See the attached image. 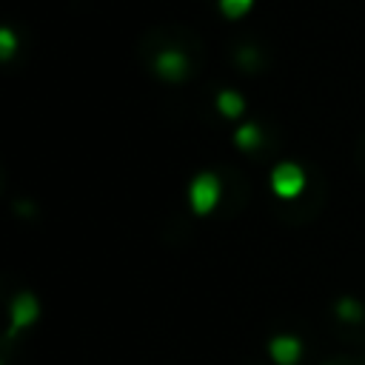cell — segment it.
Masks as SVG:
<instances>
[{"label": "cell", "instance_id": "cell-2", "mask_svg": "<svg viewBox=\"0 0 365 365\" xmlns=\"http://www.w3.org/2000/svg\"><path fill=\"white\" fill-rule=\"evenodd\" d=\"M222 200V180L214 171H200L188 182V205L197 217H208Z\"/></svg>", "mask_w": 365, "mask_h": 365}, {"label": "cell", "instance_id": "cell-1", "mask_svg": "<svg viewBox=\"0 0 365 365\" xmlns=\"http://www.w3.org/2000/svg\"><path fill=\"white\" fill-rule=\"evenodd\" d=\"M268 185H271V194L277 200H285L288 202V200H297L305 191L308 174H305V168L297 160H279L271 168V174H268Z\"/></svg>", "mask_w": 365, "mask_h": 365}, {"label": "cell", "instance_id": "cell-4", "mask_svg": "<svg viewBox=\"0 0 365 365\" xmlns=\"http://www.w3.org/2000/svg\"><path fill=\"white\" fill-rule=\"evenodd\" d=\"M151 68L165 80V83H182L191 71V63L185 57V51L180 48H160L151 60Z\"/></svg>", "mask_w": 365, "mask_h": 365}, {"label": "cell", "instance_id": "cell-11", "mask_svg": "<svg viewBox=\"0 0 365 365\" xmlns=\"http://www.w3.org/2000/svg\"><path fill=\"white\" fill-rule=\"evenodd\" d=\"M325 365H331V362H325Z\"/></svg>", "mask_w": 365, "mask_h": 365}, {"label": "cell", "instance_id": "cell-9", "mask_svg": "<svg viewBox=\"0 0 365 365\" xmlns=\"http://www.w3.org/2000/svg\"><path fill=\"white\" fill-rule=\"evenodd\" d=\"M217 9L225 20H242L254 9V0H217Z\"/></svg>", "mask_w": 365, "mask_h": 365}, {"label": "cell", "instance_id": "cell-10", "mask_svg": "<svg viewBox=\"0 0 365 365\" xmlns=\"http://www.w3.org/2000/svg\"><path fill=\"white\" fill-rule=\"evenodd\" d=\"M17 34H14V29L11 26H3L0 29V60L3 63H9L11 57H14V51H17Z\"/></svg>", "mask_w": 365, "mask_h": 365}, {"label": "cell", "instance_id": "cell-6", "mask_svg": "<svg viewBox=\"0 0 365 365\" xmlns=\"http://www.w3.org/2000/svg\"><path fill=\"white\" fill-rule=\"evenodd\" d=\"M214 106H217V111H220L225 120H240V117L245 114V108H248L245 97H242L237 88H220L217 97H214Z\"/></svg>", "mask_w": 365, "mask_h": 365}, {"label": "cell", "instance_id": "cell-8", "mask_svg": "<svg viewBox=\"0 0 365 365\" xmlns=\"http://www.w3.org/2000/svg\"><path fill=\"white\" fill-rule=\"evenodd\" d=\"M334 314H336V319L354 325V322H362L365 308H362V302H359L356 297H339V299L334 302Z\"/></svg>", "mask_w": 365, "mask_h": 365}, {"label": "cell", "instance_id": "cell-7", "mask_svg": "<svg viewBox=\"0 0 365 365\" xmlns=\"http://www.w3.org/2000/svg\"><path fill=\"white\" fill-rule=\"evenodd\" d=\"M262 140H265V134L257 123H242L234 128V145L240 151H257L262 145Z\"/></svg>", "mask_w": 365, "mask_h": 365}, {"label": "cell", "instance_id": "cell-3", "mask_svg": "<svg viewBox=\"0 0 365 365\" xmlns=\"http://www.w3.org/2000/svg\"><path fill=\"white\" fill-rule=\"evenodd\" d=\"M40 319V299L31 291H17L9 305V336L31 328Z\"/></svg>", "mask_w": 365, "mask_h": 365}, {"label": "cell", "instance_id": "cell-5", "mask_svg": "<svg viewBox=\"0 0 365 365\" xmlns=\"http://www.w3.org/2000/svg\"><path fill=\"white\" fill-rule=\"evenodd\" d=\"M265 351L274 365H297L302 359V339L294 334H277L268 339Z\"/></svg>", "mask_w": 365, "mask_h": 365}]
</instances>
